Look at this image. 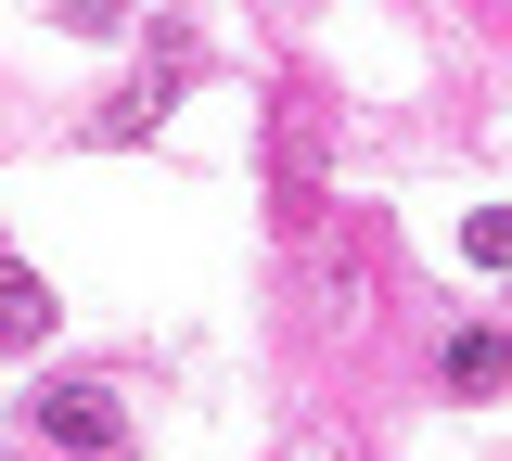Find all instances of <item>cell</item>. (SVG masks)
Instances as JSON below:
<instances>
[{
	"mask_svg": "<svg viewBox=\"0 0 512 461\" xmlns=\"http://www.w3.org/2000/svg\"><path fill=\"white\" fill-rule=\"evenodd\" d=\"M26 423H39V449H64V461H103L128 436V397L103 385V372H52V385L26 397Z\"/></svg>",
	"mask_w": 512,
	"mask_h": 461,
	"instance_id": "1",
	"label": "cell"
},
{
	"mask_svg": "<svg viewBox=\"0 0 512 461\" xmlns=\"http://www.w3.org/2000/svg\"><path fill=\"white\" fill-rule=\"evenodd\" d=\"M0 346H52V295H39V269L0 257Z\"/></svg>",
	"mask_w": 512,
	"mask_h": 461,
	"instance_id": "2",
	"label": "cell"
},
{
	"mask_svg": "<svg viewBox=\"0 0 512 461\" xmlns=\"http://www.w3.org/2000/svg\"><path fill=\"white\" fill-rule=\"evenodd\" d=\"M500 372H512V346H500L487 321H461V333H448V385H461V397H487Z\"/></svg>",
	"mask_w": 512,
	"mask_h": 461,
	"instance_id": "3",
	"label": "cell"
}]
</instances>
